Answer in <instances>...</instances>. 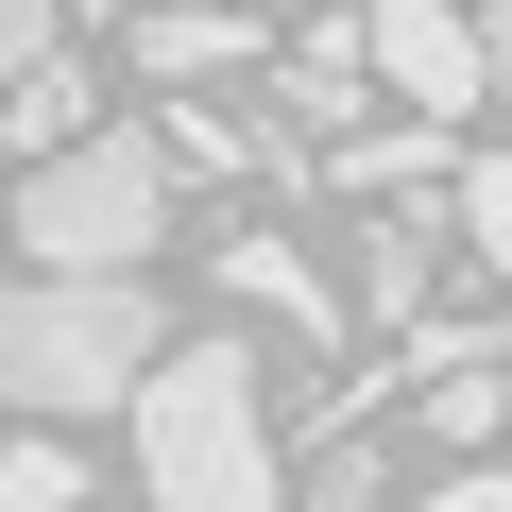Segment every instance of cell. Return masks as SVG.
<instances>
[{"label": "cell", "instance_id": "cell-1", "mask_svg": "<svg viewBox=\"0 0 512 512\" xmlns=\"http://www.w3.org/2000/svg\"><path fill=\"white\" fill-rule=\"evenodd\" d=\"M154 274H35L0 291V410H52V427H86V410H137V376H154Z\"/></svg>", "mask_w": 512, "mask_h": 512}, {"label": "cell", "instance_id": "cell-2", "mask_svg": "<svg viewBox=\"0 0 512 512\" xmlns=\"http://www.w3.org/2000/svg\"><path fill=\"white\" fill-rule=\"evenodd\" d=\"M137 478H154L171 512H256V495L291 478L239 342H154V376H137Z\"/></svg>", "mask_w": 512, "mask_h": 512}, {"label": "cell", "instance_id": "cell-3", "mask_svg": "<svg viewBox=\"0 0 512 512\" xmlns=\"http://www.w3.org/2000/svg\"><path fill=\"white\" fill-rule=\"evenodd\" d=\"M154 239H171L154 137H52L18 171V256H52V274H154Z\"/></svg>", "mask_w": 512, "mask_h": 512}, {"label": "cell", "instance_id": "cell-4", "mask_svg": "<svg viewBox=\"0 0 512 512\" xmlns=\"http://www.w3.org/2000/svg\"><path fill=\"white\" fill-rule=\"evenodd\" d=\"M359 52H376V86H393L410 120H461V103L495 86V69H478V0H376Z\"/></svg>", "mask_w": 512, "mask_h": 512}, {"label": "cell", "instance_id": "cell-5", "mask_svg": "<svg viewBox=\"0 0 512 512\" xmlns=\"http://www.w3.org/2000/svg\"><path fill=\"white\" fill-rule=\"evenodd\" d=\"M410 376H427V444H444V461L512 427V359H495L478 325H427V342H410Z\"/></svg>", "mask_w": 512, "mask_h": 512}, {"label": "cell", "instance_id": "cell-6", "mask_svg": "<svg viewBox=\"0 0 512 512\" xmlns=\"http://www.w3.org/2000/svg\"><path fill=\"white\" fill-rule=\"evenodd\" d=\"M239 52H256L239 0H137V69H154V86H205V69H239Z\"/></svg>", "mask_w": 512, "mask_h": 512}, {"label": "cell", "instance_id": "cell-7", "mask_svg": "<svg viewBox=\"0 0 512 512\" xmlns=\"http://www.w3.org/2000/svg\"><path fill=\"white\" fill-rule=\"evenodd\" d=\"M86 103H103V86H86L69 52H35L18 86H0V154H52V137H86Z\"/></svg>", "mask_w": 512, "mask_h": 512}, {"label": "cell", "instance_id": "cell-8", "mask_svg": "<svg viewBox=\"0 0 512 512\" xmlns=\"http://www.w3.org/2000/svg\"><path fill=\"white\" fill-rule=\"evenodd\" d=\"M222 274H239V291H256V308H274V325H308V342H325V325H342V291H325V274H308V256H291V239H222Z\"/></svg>", "mask_w": 512, "mask_h": 512}, {"label": "cell", "instance_id": "cell-9", "mask_svg": "<svg viewBox=\"0 0 512 512\" xmlns=\"http://www.w3.org/2000/svg\"><path fill=\"white\" fill-rule=\"evenodd\" d=\"M69 495H86V444L35 410V444H0V512H69Z\"/></svg>", "mask_w": 512, "mask_h": 512}, {"label": "cell", "instance_id": "cell-10", "mask_svg": "<svg viewBox=\"0 0 512 512\" xmlns=\"http://www.w3.org/2000/svg\"><path fill=\"white\" fill-rule=\"evenodd\" d=\"M359 308H376V325L427 308V222H376V239H359Z\"/></svg>", "mask_w": 512, "mask_h": 512}, {"label": "cell", "instance_id": "cell-11", "mask_svg": "<svg viewBox=\"0 0 512 512\" xmlns=\"http://www.w3.org/2000/svg\"><path fill=\"white\" fill-rule=\"evenodd\" d=\"M461 239H478V274L512 291V154H478V171H461Z\"/></svg>", "mask_w": 512, "mask_h": 512}, {"label": "cell", "instance_id": "cell-12", "mask_svg": "<svg viewBox=\"0 0 512 512\" xmlns=\"http://www.w3.org/2000/svg\"><path fill=\"white\" fill-rule=\"evenodd\" d=\"M427 154H444L427 120H410V137H359V154H342V188H427Z\"/></svg>", "mask_w": 512, "mask_h": 512}, {"label": "cell", "instance_id": "cell-13", "mask_svg": "<svg viewBox=\"0 0 512 512\" xmlns=\"http://www.w3.org/2000/svg\"><path fill=\"white\" fill-rule=\"evenodd\" d=\"M308 495H325V512H359V495H393V461H376V444H308Z\"/></svg>", "mask_w": 512, "mask_h": 512}, {"label": "cell", "instance_id": "cell-14", "mask_svg": "<svg viewBox=\"0 0 512 512\" xmlns=\"http://www.w3.org/2000/svg\"><path fill=\"white\" fill-rule=\"evenodd\" d=\"M52 18H69V0H0V86H18V69L52 52Z\"/></svg>", "mask_w": 512, "mask_h": 512}, {"label": "cell", "instance_id": "cell-15", "mask_svg": "<svg viewBox=\"0 0 512 512\" xmlns=\"http://www.w3.org/2000/svg\"><path fill=\"white\" fill-rule=\"evenodd\" d=\"M478 69H495V86H512V0H478Z\"/></svg>", "mask_w": 512, "mask_h": 512}, {"label": "cell", "instance_id": "cell-16", "mask_svg": "<svg viewBox=\"0 0 512 512\" xmlns=\"http://www.w3.org/2000/svg\"><path fill=\"white\" fill-rule=\"evenodd\" d=\"M69 18H137V0H69Z\"/></svg>", "mask_w": 512, "mask_h": 512}]
</instances>
